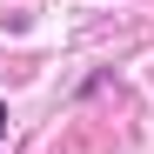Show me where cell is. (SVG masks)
Masks as SVG:
<instances>
[{
  "mask_svg": "<svg viewBox=\"0 0 154 154\" xmlns=\"http://www.w3.org/2000/svg\"><path fill=\"white\" fill-rule=\"evenodd\" d=\"M0 141H7V100H0Z\"/></svg>",
  "mask_w": 154,
  "mask_h": 154,
  "instance_id": "1",
  "label": "cell"
}]
</instances>
